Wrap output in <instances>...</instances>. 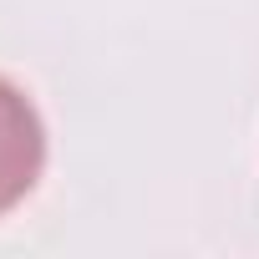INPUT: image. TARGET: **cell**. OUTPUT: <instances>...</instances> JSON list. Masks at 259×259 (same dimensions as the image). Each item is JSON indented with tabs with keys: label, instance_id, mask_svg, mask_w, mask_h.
I'll use <instances>...</instances> for the list:
<instances>
[{
	"label": "cell",
	"instance_id": "6da1fadb",
	"mask_svg": "<svg viewBox=\"0 0 259 259\" xmlns=\"http://www.w3.org/2000/svg\"><path fill=\"white\" fill-rule=\"evenodd\" d=\"M46 163V133H41V117L26 102V92H16L6 76H0V213L16 208Z\"/></svg>",
	"mask_w": 259,
	"mask_h": 259
}]
</instances>
